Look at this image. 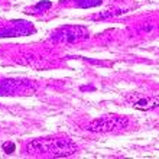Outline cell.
I'll return each mask as SVG.
<instances>
[{
  "label": "cell",
  "mask_w": 159,
  "mask_h": 159,
  "mask_svg": "<svg viewBox=\"0 0 159 159\" xmlns=\"http://www.w3.org/2000/svg\"><path fill=\"white\" fill-rule=\"evenodd\" d=\"M126 125V121L123 119L117 117V116H107V117H103L100 120L94 121L91 125V130H96V132H109V130L113 129H120Z\"/></svg>",
  "instance_id": "1"
},
{
  "label": "cell",
  "mask_w": 159,
  "mask_h": 159,
  "mask_svg": "<svg viewBox=\"0 0 159 159\" xmlns=\"http://www.w3.org/2000/svg\"><path fill=\"white\" fill-rule=\"evenodd\" d=\"M132 104L139 110L159 109V96H138L134 100H132Z\"/></svg>",
  "instance_id": "2"
},
{
  "label": "cell",
  "mask_w": 159,
  "mask_h": 159,
  "mask_svg": "<svg viewBox=\"0 0 159 159\" xmlns=\"http://www.w3.org/2000/svg\"><path fill=\"white\" fill-rule=\"evenodd\" d=\"M3 148L7 151V153H12V152L15 151V145H13V143H4Z\"/></svg>",
  "instance_id": "3"
}]
</instances>
